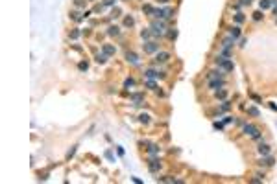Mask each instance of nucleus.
Instances as JSON below:
<instances>
[{"mask_svg": "<svg viewBox=\"0 0 277 184\" xmlns=\"http://www.w3.org/2000/svg\"><path fill=\"white\" fill-rule=\"evenodd\" d=\"M233 44H235V39H233V37L224 39V42H222V50H231Z\"/></svg>", "mask_w": 277, "mask_h": 184, "instance_id": "9", "label": "nucleus"}, {"mask_svg": "<svg viewBox=\"0 0 277 184\" xmlns=\"http://www.w3.org/2000/svg\"><path fill=\"white\" fill-rule=\"evenodd\" d=\"M244 133H246V135H249V136H253L255 140H260L259 129H257L255 125H251V123H246V125H244Z\"/></svg>", "mask_w": 277, "mask_h": 184, "instance_id": "3", "label": "nucleus"}, {"mask_svg": "<svg viewBox=\"0 0 277 184\" xmlns=\"http://www.w3.org/2000/svg\"><path fill=\"white\" fill-rule=\"evenodd\" d=\"M107 33H109V35H115V37H116V35H118V33H120V30H118V28H116V26H111V28H109V30H107Z\"/></svg>", "mask_w": 277, "mask_h": 184, "instance_id": "21", "label": "nucleus"}, {"mask_svg": "<svg viewBox=\"0 0 277 184\" xmlns=\"http://www.w3.org/2000/svg\"><path fill=\"white\" fill-rule=\"evenodd\" d=\"M231 122H235L231 116H225V118H224V123H231Z\"/></svg>", "mask_w": 277, "mask_h": 184, "instance_id": "36", "label": "nucleus"}, {"mask_svg": "<svg viewBox=\"0 0 277 184\" xmlns=\"http://www.w3.org/2000/svg\"><path fill=\"white\" fill-rule=\"evenodd\" d=\"M159 2H161V4H166V2H170V0H159Z\"/></svg>", "mask_w": 277, "mask_h": 184, "instance_id": "43", "label": "nucleus"}, {"mask_svg": "<svg viewBox=\"0 0 277 184\" xmlns=\"http://www.w3.org/2000/svg\"><path fill=\"white\" fill-rule=\"evenodd\" d=\"M248 114H251V116H259V111H257L255 107H249V109H248Z\"/></svg>", "mask_w": 277, "mask_h": 184, "instance_id": "29", "label": "nucleus"}, {"mask_svg": "<svg viewBox=\"0 0 277 184\" xmlns=\"http://www.w3.org/2000/svg\"><path fill=\"white\" fill-rule=\"evenodd\" d=\"M105 156H107L109 160H115V158H113V153H111V151H105Z\"/></svg>", "mask_w": 277, "mask_h": 184, "instance_id": "39", "label": "nucleus"}, {"mask_svg": "<svg viewBox=\"0 0 277 184\" xmlns=\"http://www.w3.org/2000/svg\"><path fill=\"white\" fill-rule=\"evenodd\" d=\"M168 37L170 39H175V37H177V30H170L168 31Z\"/></svg>", "mask_w": 277, "mask_h": 184, "instance_id": "31", "label": "nucleus"}, {"mask_svg": "<svg viewBox=\"0 0 277 184\" xmlns=\"http://www.w3.org/2000/svg\"><path fill=\"white\" fill-rule=\"evenodd\" d=\"M168 59H170L168 52H157V55H155V61H157V63H166Z\"/></svg>", "mask_w": 277, "mask_h": 184, "instance_id": "8", "label": "nucleus"}, {"mask_svg": "<svg viewBox=\"0 0 277 184\" xmlns=\"http://www.w3.org/2000/svg\"><path fill=\"white\" fill-rule=\"evenodd\" d=\"M235 22H236V24H242V22H244V15L242 13H236L235 15Z\"/></svg>", "mask_w": 277, "mask_h": 184, "instance_id": "25", "label": "nucleus"}, {"mask_svg": "<svg viewBox=\"0 0 277 184\" xmlns=\"http://www.w3.org/2000/svg\"><path fill=\"white\" fill-rule=\"evenodd\" d=\"M116 0H104V6H115Z\"/></svg>", "mask_w": 277, "mask_h": 184, "instance_id": "33", "label": "nucleus"}, {"mask_svg": "<svg viewBox=\"0 0 277 184\" xmlns=\"http://www.w3.org/2000/svg\"><path fill=\"white\" fill-rule=\"evenodd\" d=\"M133 85H135V79H131V77H128V79H126V81H124V87H126V88H130V87H133Z\"/></svg>", "mask_w": 277, "mask_h": 184, "instance_id": "24", "label": "nucleus"}, {"mask_svg": "<svg viewBox=\"0 0 277 184\" xmlns=\"http://www.w3.org/2000/svg\"><path fill=\"white\" fill-rule=\"evenodd\" d=\"M74 153H76V147H72V149H70V151H68V153H67V158H70V156H72Z\"/></svg>", "mask_w": 277, "mask_h": 184, "instance_id": "37", "label": "nucleus"}, {"mask_svg": "<svg viewBox=\"0 0 277 184\" xmlns=\"http://www.w3.org/2000/svg\"><path fill=\"white\" fill-rule=\"evenodd\" d=\"M85 2H87V0H74V4H76L78 7H83V6H85Z\"/></svg>", "mask_w": 277, "mask_h": 184, "instance_id": "32", "label": "nucleus"}, {"mask_svg": "<svg viewBox=\"0 0 277 184\" xmlns=\"http://www.w3.org/2000/svg\"><path fill=\"white\" fill-rule=\"evenodd\" d=\"M275 162V160H274V156H264V158H260L259 160V164H260V166H272V164H274Z\"/></svg>", "mask_w": 277, "mask_h": 184, "instance_id": "12", "label": "nucleus"}, {"mask_svg": "<svg viewBox=\"0 0 277 184\" xmlns=\"http://www.w3.org/2000/svg\"><path fill=\"white\" fill-rule=\"evenodd\" d=\"M216 98L224 101L225 98H227V90H224V88H218V90H216Z\"/></svg>", "mask_w": 277, "mask_h": 184, "instance_id": "16", "label": "nucleus"}, {"mask_svg": "<svg viewBox=\"0 0 277 184\" xmlns=\"http://www.w3.org/2000/svg\"><path fill=\"white\" fill-rule=\"evenodd\" d=\"M131 101H133V105H140L144 101V94H131Z\"/></svg>", "mask_w": 277, "mask_h": 184, "instance_id": "10", "label": "nucleus"}, {"mask_svg": "<svg viewBox=\"0 0 277 184\" xmlns=\"http://www.w3.org/2000/svg\"><path fill=\"white\" fill-rule=\"evenodd\" d=\"M139 122L140 123H148V122H150V116H148V114H140L139 116Z\"/></svg>", "mask_w": 277, "mask_h": 184, "instance_id": "26", "label": "nucleus"}, {"mask_svg": "<svg viewBox=\"0 0 277 184\" xmlns=\"http://www.w3.org/2000/svg\"><path fill=\"white\" fill-rule=\"evenodd\" d=\"M142 48H144V53H157V52H159V44H157L155 41H148V42H144Z\"/></svg>", "mask_w": 277, "mask_h": 184, "instance_id": "4", "label": "nucleus"}, {"mask_svg": "<svg viewBox=\"0 0 277 184\" xmlns=\"http://www.w3.org/2000/svg\"><path fill=\"white\" fill-rule=\"evenodd\" d=\"M216 65L220 66L224 72H231L233 68H235V65H233V61L231 59H227V57H224V55H218L216 57Z\"/></svg>", "mask_w": 277, "mask_h": 184, "instance_id": "1", "label": "nucleus"}, {"mask_svg": "<svg viewBox=\"0 0 277 184\" xmlns=\"http://www.w3.org/2000/svg\"><path fill=\"white\" fill-rule=\"evenodd\" d=\"M150 35H151L150 30H142V31H140V37H142L144 41H146V39H150Z\"/></svg>", "mask_w": 277, "mask_h": 184, "instance_id": "23", "label": "nucleus"}, {"mask_svg": "<svg viewBox=\"0 0 277 184\" xmlns=\"http://www.w3.org/2000/svg\"><path fill=\"white\" fill-rule=\"evenodd\" d=\"M240 6H249V4H251V0H240Z\"/></svg>", "mask_w": 277, "mask_h": 184, "instance_id": "35", "label": "nucleus"}, {"mask_svg": "<svg viewBox=\"0 0 277 184\" xmlns=\"http://www.w3.org/2000/svg\"><path fill=\"white\" fill-rule=\"evenodd\" d=\"M126 59H128V63H131V65H137V63H139L137 53H133V52H128L126 53Z\"/></svg>", "mask_w": 277, "mask_h": 184, "instance_id": "11", "label": "nucleus"}, {"mask_svg": "<svg viewBox=\"0 0 277 184\" xmlns=\"http://www.w3.org/2000/svg\"><path fill=\"white\" fill-rule=\"evenodd\" d=\"M150 30H151V33H153V35H165L166 24L163 20H153V22H151V26H150Z\"/></svg>", "mask_w": 277, "mask_h": 184, "instance_id": "2", "label": "nucleus"}, {"mask_svg": "<svg viewBox=\"0 0 277 184\" xmlns=\"http://www.w3.org/2000/svg\"><path fill=\"white\" fill-rule=\"evenodd\" d=\"M78 68H80V70H87V68H89V65H87V61H81V63H80V65H78Z\"/></svg>", "mask_w": 277, "mask_h": 184, "instance_id": "30", "label": "nucleus"}, {"mask_svg": "<svg viewBox=\"0 0 277 184\" xmlns=\"http://www.w3.org/2000/svg\"><path fill=\"white\" fill-rule=\"evenodd\" d=\"M102 52L105 53V55H115V53H116V48H115V44H104L102 46Z\"/></svg>", "mask_w": 277, "mask_h": 184, "instance_id": "7", "label": "nucleus"}, {"mask_svg": "<svg viewBox=\"0 0 277 184\" xmlns=\"http://www.w3.org/2000/svg\"><path fill=\"white\" fill-rule=\"evenodd\" d=\"M148 153L150 155H159V147L155 146V144H150V146H148Z\"/></svg>", "mask_w": 277, "mask_h": 184, "instance_id": "19", "label": "nucleus"}, {"mask_svg": "<svg viewBox=\"0 0 277 184\" xmlns=\"http://www.w3.org/2000/svg\"><path fill=\"white\" fill-rule=\"evenodd\" d=\"M209 87L214 88V90H218V88L224 87V79L222 77H216V79H209Z\"/></svg>", "mask_w": 277, "mask_h": 184, "instance_id": "6", "label": "nucleus"}, {"mask_svg": "<svg viewBox=\"0 0 277 184\" xmlns=\"http://www.w3.org/2000/svg\"><path fill=\"white\" fill-rule=\"evenodd\" d=\"M274 15H275V18H277V6L274 7Z\"/></svg>", "mask_w": 277, "mask_h": 184, "instance_id": "41", "label": "nucleus"}, {"mask_svg": "<svg viewBox=\"0 0 277 184\" xmlns=\"http://www.w3.org/2000/svg\"><path fill=\"white\" fill-rule=\"evenodd\" d=\"M229 37H233L236 41V39L240 37V26H235V28H231V31H229Z\"/></svg>", "mask_w": 277, "mask_h": 184, "instance_id": "13", "label": "nucleus"}, {"mask_svg": "<svg viewBox=\"0 0 277 184\" xmlns=\"http://www.w3.org/2000/svg\"><path fill=\"white\" fill-rule=\"evenodd\" d=\"M229 109H231V103H229V101H222V105H220V111H229Z\"/></svg>", "mask_w": 277, "mask_h": 184, "instance_id": "22", "label": "nucleus"}, {"mask_svg": "<svg viewBox=\"0 0 277 184\" xmlns=\"http://www.w3.org/2000/svg\"><path fill=\"white\" fill-rule=\"evenodd\" d=\"M107 57H109V55H105L104 52H102V53H98V55H96V63H98V65H104V63L107 61Z\"/></svg>", "mask_w": 277, "mask_h": 184, "instance_id": "17", "label": "nucleus"}, {"mask_svg": "<svg viewBox=\"0 0 277 184\" xmlns=\"http://www.w3.org/2000/svg\"><path fill=\"white\" fill-rule=\"evenodd\" d=\"M148 168H150V171H153V173L159 171V169H161V160H159V158H150V160H148Z\"/></svg>", "mask_w": 277, "mask_h": 184, "instance_id": "5", "label": "nucleus"}, {"mask_svg": "<svg viewBox=\"0 0 277 184\" xmlns=\"http://www.w3.org/2000/svg\"><path fill=\"white\" fill-rule=\"evenodd\" d=\"M270 109H272V111H277V105H274V103H270Z\"/></svg>", "mask_w": 277, "mask_h": 184, "instance_id": "40", "label": "nucleus"}, {"mask_svg": "<svg viewBox=\"0 0 277 184\" xmlns=\"http://www.w3.org/2000/svg\"><path fill=\"white\" fill-rule=\"evenodd\" d=\"M78 37H80V30H72V31H70V39H72V41H76Z\"/></svg>", "mask_w": 277, "mask_h": 184, "instance_id": "27", "label": "nucleus"}, {"mask_svg": "<svg viewBox=\"0 0 277 184\" xmlns=\"http://www.w3.org/2000/svg\"><path fill=\"white\" fill-rule=\"evenodd\" d=\"M146 87H148V88H153V90H155V83H153V81H146Z\"/></svg>", "mask_w": 277, "mask_h": 184, "instance_id": "34", "label": "nucleus"}, {"mask_svg": "<svg viewBox=\"0 0 277 184\" xmlns=\"http://www.w3.org/2000/svg\"><path fill=\"white\" fill-rule=\"evenodd\" d=\"M259 153L262 155V156H266L268 153H270V147H268L266 144H260V146H259Z\"/></svg>", "mask_w": 277, "mask_h": 184, "instance_id": "15", "label": "nucleus"}, {"mask_svg": "<svg viewBox=\"0 0 277 184\" xmlns=\"http://www.w3.org/2000/svg\"><path fill=\"white\" fill-rule=\"evenodd\" d=\"M260 18H262V9H260V11H255V13H253V20H260Z\"/></svg>", "mask_w": 277, "mask_h": 184, "instance_id": "28", "label": "nucleus"}, {"mask_svg": "<svg viewBox=\"0 0 277 184\" xmlns=\"http://www.w3.org/2000/svg\"><path fill=\"white\" fill-rule=\"evenodd\" d=\"M259 7H260V9H268V7H272V2H270V0H260V2H259Z\"/></svg>", "mask_w": 277, "mask_h": 184, "instance_id": "18", "label": "nucleus"}, {"mask_svg": "<svg viewBox=\"0 0 277 184\" xmlns=\"http://www.w3.org/2000/svg\"><path fill=\"white\" fill-rule=\"evenodd\" d=\"M214 129H220V131H222V129H224V125L218 123V122H214Z\"/></svg>", "mask_w": 277, "mask_h": 184, "instance_id": "38", "label": "nucleus"}, {"mask_svg": "<svg viewBox=\"0 0 277 184\" xmlns=\"http://www.w3.org/2000/svg\"><path fill=\"white\" fill-rule=\"evenodd\" d=\"M133 24H135V18L131 17V15H130V17H126V18H124V26H128V28H131Z\"/></svg>", "mask_w": 277, "mask_h": 184, "instance_id": "20", "label": "nucleus"}, {"mask_svg": "<svg viewBox=\"0 0 277 184\" xmlns=\"http://www.w3.org/2000/svg\"><path fill=\"white\" fill-rule=\"evenodd\" d=\"M272 2V6H277V0H270Z\"/></svg>", "mask_w": 277, "mask_h": 184, "instance_id": "42", "label": "nucleus"}, {"mask_svg": "<svg viewBox=\"0 0 277 184\" xmlns=\"http://www.w3.org/2000/svg\"><path fill=\"white\" fill-rule=\"evenodd\" d=\"M142 11H144L146 15H150V17H151V15H153V11H155V7L150 6V4H144V6H142Z\"/></svg>", "mask_w": 277, "mask_h": 184, "instance_id": "14", "label": "nucleus"}]
</instances>
